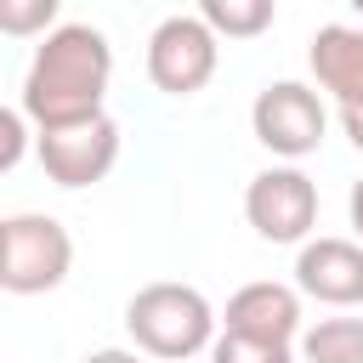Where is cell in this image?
<instances>
[{"label":"cell","instance_id":"1","mask_svg":"<svg viewBox=\"0 0 363 363\" xmlns=\"http://www.w3.org/2000/svg\"><path fill=\"white\" fill-rule=\"evenodd\" d=\"M113 85V45L102 28L91 23H57L51 34H40L28 74H23V119L34 130L45 125H74L102 113Z\"/></svg>","mask_w":363,"mask_h":363},{"label":"cell","instance_id":"2","mask_svg":"<svg viewBox=\"0 0 363 363\" xmlns=\"http://www.w3.org/2000/svg\"><path fill=\"white\" fill-rule=\"evenodd\" d=\"M125 329H130V340H136L142 357L187 363V357L210 352V340H216V306L204 301V289L159 278V284H142L125 301Z\"/></svg>","mask_w":363,"mask_h":363},{"label":"cell","instance_id":"3","mask_svg":"<svg viewBox=\"0 0 363 363\" xmlns=\"http://www.w3.org/2000/svg\"><path fill=\"white\" fill-rule=\"evenodd\" d=\"M74 267V238L57 216L23 210L0 221V289L6 295H45L68 278Z\"/></svg>","mask_w":363,"mask_h":363},{"label":"cell","instance_id":"4","mask_svg":"<svg viewBox=\"0 0 363 363\" xmlns=\"http://www.w3.org/2000/svg\"><path fill=\"white\" fill-rule=\"evenodd\" d=\"M250 130H255V142H261L272 159L295 164V159H306V153L323 147L329 108H323V96H318L312 85H301V79H272V85H261V96L250 102Z\"/></svg>","mask_w":363,"mask_h":363},{"label":"cell","instance_id":"5","mask_svg":"<svg viewBox=\"0 0 363 363\" xmlns=\"http://www.w3.org/2000/svg\"><path fill=\"white\" fill-rule=\"evenodd\" d=\"M34 159L57 187H96L119 164V119L102 108L74 125H45L34 130Z\"/></svg>","mask_w":363,"mask_h":363},{"label":"cell","instance_id":"6","mask_svg":"<svg viewBox=\"0 0 363 363\" xmlns=\"http://www.w3.org/2000/svg\"><path fill=\"white\" fill-rule=\"evenodd\" d=\"M244 221L267 244H306L318 227V182L301 164H272L244 187Z\"/></svg>","mask_w":363,"mask_h":363},{"label":"cell","instance_id":"7","mask_svg":"<svg viewBox=\"0 0 363 363\" xmlns=\"http://www.w3.org/2000/svg\"><path fill=\"white\" fill-rule=\"evenodd\" d=\"M216 62H221V40L187 11L164 17L147 34V79L164 96H199L216 79Z\"/></svg>","mask_w":363,"mask_h":363},{"label":"cell","instance_id":"8","mask_svg":"<svg viewBox=\"0 0 363 363\" xmlns=\"http://www.w3.org/2000/svg\"><path fill=\"white\" fill-rule=\"evenodd\" d=\"M216 323H221V335L295 346V335H301V289H295V284L255 278V284H244V289L227 295V312H221Z\"/></svg>","mask_w":363,"mask_h":363},{"label":"cell","instance_id":"9","mask_svg":"<svg viewBox=\"0 0 363 363\" xmlns=\"http://www.w3.org/2000/svg\"><path fill=\"white\" fill-rule=\"evenodd\" d=\"M295 289L318 306H363V244L306 238L295 250Z\"/></svg>","mask_w":363,"mask_h":363},{"label":"cell","instance_id":"10","mask_svg":"<svg viewBox=\"0 0 363 363\" xmlns=\"http://www.w3.org/2000/svg\"><path fill=\"white\" fill-rule=\"evenodd\" d=\"M306 68L318 91H329L340 108L363 102V23H323L306 45Z\"/></svg>","mask_w":363,"mask_h":363},{"label":"cell","instance_id":"11","mask_svg":"<svg viewBox=\"0 0 363 363\" xmlns=\"http://www.w3.org/2000/svg\"><path fill=\"white\" fill-rule=\"evenodd\" d=\"M301 363H363V318H318L295 335Z\"/></svg>","mask_w":363,"mask_h":363},{"label":"cell","instance_id":"12","mask_svg":"<svg viewBox=\"0 0 363 363\" xmlns=\"http://www.w3.org/2000/svg\"><path fill=\"white\" fill-rule=\"evenodd\" d=\"M193 17H199L216 40H255V34L272 28L278 0H199Z\"/></svg>","mask_w":363,"mask_h":363},{"label":"cell","instance_id":"13","mask_svg":"<svg viewBox=\"0 0 363 363\" xmlns=\"http://www.w3.org/2000/svg\"><path fill=\"white\" fill-rule=\"evenodd\" d=\"M62 0H0V34L11 40H40L57 28Z\"/></svg>","mask_w":363,"mask_h":363},{"label":"cell","instance_id":"14","mask_svg":"<svg viewBox=\"0 0 363 363\" xmlns=\"http://www.w3.org/2000/svg\"><path fill=\"white\" fill-rule=\"evenodd\" d=\"M210 363H295V346L244 340V335H216V340H210Z\"/></svg>","mask_w":363,"mask_h":363},{"label":"cell","instance_id":"15","mask_svg":"<svg viewBox=\"0 0 363 363\" xmlns=\"http://www.w3.org/2000/svg\"><path fill=\"white\" fill-rule=\"evenodd\" d=\"M28 147H34V130H28L23 108H6V102H0V176L17 170V164L28 159Z\"/></svg>","mask_w":363,"mask_h":363},{"label":"cell","instance_id":"16","mask_svg":"<svg viewBox=\"0 0 363 363\" xmlns=\"http://www.w3.org/2000/svg\"><path fill=\"white\" fill-rule=\"evenodd\" d=\"M340 130H346V142L363 153V102H357V108H340Z\"/></svg>","mask_w":363,"mask_h":363},{"label":"cell","instance_id":"17","mask_svg":"<svg viewBox=\"0 0 363 363\" xmlns=\"http://www.w3.org/2000/svg\"><path fill=\"white\" fill-rule=\"evenodd\" d=\"M79 363H142V352H125V346H102V352H85Z\"/></svg>","mask_w":363,"mask_h":363},{"label":"cell","instance_id":"18","mask_svg":"<svg viewBox=\"0 0 363 363\" xmlns=\"http://www.w3.org/2000/svg\"><path fill=\"white\" fill-rule=\"evenodd\" d=\"M346 216H352V233H357V244H363V176L352 182V199H346Z\"/></svg>","mask_w":363,"mask_h":363},{"label":"cell","instance_id":"19","mask_svg":"<svg viewBox=\"0 0 363 363\" xmlns=\"http://www.w3.org/2000/svg\"><path fill=\"white\" fill-rule=\"evenodd\" d=\"M346 6H352V11H357V17H363V0H346Z\"/></svg>","mask_w":363,"mask_h":363}]
</instances>
